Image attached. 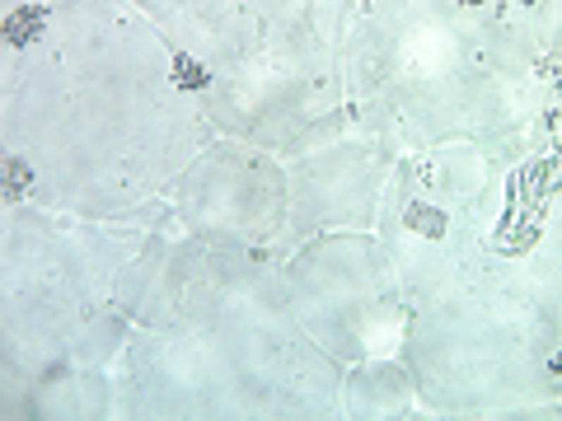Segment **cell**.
I'll return each instance as SVG.
<instances>
[{
	"label": "cell",
	"mask_w": 562,
	"mask_h": 421,
	"mask_svg": "<svg viewBox=\"0 0 562 421\" xmlns=\"http://www.w3.org/2000/svg\"><path fill=\"white\" fill-rule=\"evenodd\" d=\"M178 80H183V84H207V75H202V66H197V61H178Z\"/></svg>",
	"instance_id": "1"
}]
</instances>
